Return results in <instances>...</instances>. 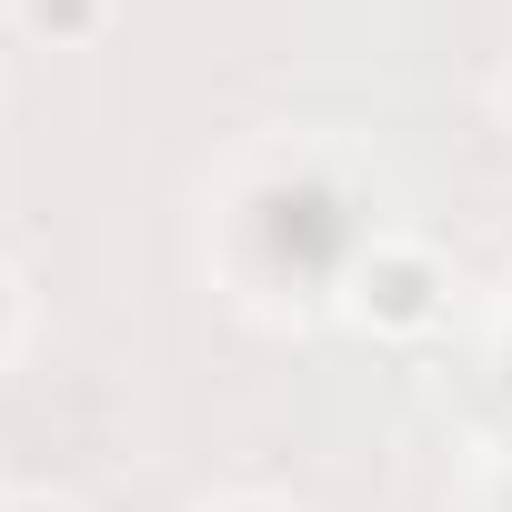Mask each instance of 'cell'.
Returning a JSON list of instances; mask_svg holds the SVG:
<instances>
[{"instance_id":"obj_3","label":"cell","mask_w":512,"mask_h":512,"mask_svg":"<svg viewBox=\"0 0 512 512\" xmlns=\"http://www.w3.org/2000/svg\"><path fill=\"white\" fill-rule=\"evenodd\" d=\"M11 512H71V502H11Z\"/></svg>"},{"instance_id":"obj_2","label":"cell","mask_w":512,"mask_h":512,"mask_svg":"<svg viewBox=\"0 0 512 512\" xmlns=\"http://www.w3.org/2000/svg\"><path fill=\"white\" fill-rule=\"evenodd\" d=\"M21 21L51 31V41H81V31L101 21V0H21Z\"/></svg>"},{"instance_id":"obj_1","label":"cell","mask_w":512,"mask_h":512,"mask_svg":"<svg viewBox=\"0 0 512 512\" xmlns=\"http://www.w3.org/2000/svg\"><path fill=\"white\" fill-rule=\"evenodd\" d=\"M362 312L392 322V332L432 322V262H382V272H362Z\"/></svg>"}]
</instances>
